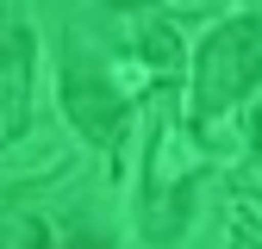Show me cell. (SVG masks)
Listing matches in <instances>:
<instances>
[{
  "instance_id": "obj_6",
  "label": "cell",
  "mask_w": 262,
  "mask_h": 249,
  "mask_svg": "<svg viewBox=\"0 0 262 249\" xmlns=\"http://www.w3.org/2000/svg\"><path fill=\"white\" fill-rule=\"evenodd\" d=\"M231 249H262V225H256L250 212H237V218H231Z\"/></svg>"
},
{
  "instance_id": "obj_1",
  "label": "cell",
  "mask_w": 262,
  "mask_h": 249,
  "mask_svg": "<svg viewBox=\"0 0 262 249\" xmlns=\"http://www.w3.org/2000/svg\"><path fill=\"white\" fill-rule=\"evenodd\" d=\"M256 81H262V13H237L193 56V118L206 124L219 112L244 106L256 93Z\"/></svg>"
},
{
  "instance_id": "obj_3",
  "label": "cell",
  "mask_w": 262,
  "mask_h": 249,
  "mask_svg": "<svg viewBox=\"0 0 262 249\" xmlns=\"http://www.w3.org/2000/svg\"><path fill=\"white\" fill-rule=\"evenodd\" d=\"M62 112H69V124L88 137V143H113L119 131H125V112H131V100L106 81V69L100 62H69L62 69Z\"/></svg>"
},
{
  "instance_id": "obj_5",
  "label": "cell",
  "mask_w": 262,
  "mask_h": 249,
  "mask_svg": "<svg viewBox=\"0 0 262 249\" xmlns=\"http://www.w3.org/2000/svg\"><path fill=\"white\" fill-rule=\"evenodd\" d=\"M144 56L162 69V81L181 69V50H175V38H169V25H150V31H144Z\"/></svg>"
},
{
  "instance_id": "obj_4",
  "label": "cell",
  "mask_w": 262,
  "mask_h": 249,
  "mask_svg": "<svg viewBox=\"0 0 262 249\" xmlns=\"http://www.w3.org/2000/svg\"><path fill=\"white\" fill-rule=\"evenodd\" d=\"M31 112V31L0 25V124L19 137Z\"/></svg>"
},
{
  "instance_id": "obj_2",
  "label": "cell",
  "mask_w": 262,
  "mask_h": 249,
  "mask_svg": "<svg viewBox=\"0 0 262 249\" xmlns=\"http://www.w3.org/2000/svg\"><path fill=\"white\" fill-rule=\"evenodd\" d=\"M200 168V156L193 143L175 131V124H162L156 131V150H150V181H144V231L156 243H169L187 218V181Z\"/></svg>"
},
{
  "instance_id": "obj_7",
  "label": "cell",
  "mask_w": 262,
  "mask_h": 249,
  "mask_svg": "<svg viewBox=\"0 0 262 249\" xmlns=\"http://www.w3.org/2000/svg\"><path fill=\"white\" fill-rule=\"evenodd\" d=\"M106 7H119V13H131V7H144V0H106Z\"/></svg>"
}]
</instances>
